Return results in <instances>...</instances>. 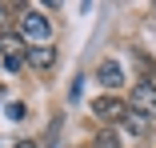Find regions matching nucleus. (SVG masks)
Returning a JSON list of instances; mask_svg holds the SVG:
<instances>
[{"mask_svg":"<svg viewBox=\"0 0 156 148\" xmlns=\"http://www.w3.org/2000/svg\"><path fill=\"white\" fill-rule=\"evenodd\" d=\"M92 112H96V120L100 124H124V116H128V104L116 100V96H100V100H92Z\"/></svg>","mask_w":156,"mask_h":148,"instance_id":"nucleus-3","label":"nucleus"},{"mask_svg":"<svg viewBox=\"0 0 156 148\" xmlns=\"http://www.w3.org/2000/svg\"><path fill=\"white\" fill-rule=\"evenodd\" d=\"M92 144H96V148H120V132L116 128H100Z\"/></svg>","mask_w":156,"mask_h":148,"instance_id":"nucleus-8","label":"nucleus"},{"mask_svg":"<svg viewBox=\"0 0 156 148\" xmlns=\"http://www.w3.org/2000/svg\"><path fill=\"white\" fill-rule=\"evenodd\" d=\"M48 36H52L48 16H44V12H36V8H28V12L20 16V40L36 48V44H48Z\"/></svg>","mask_w":156,"mask_h":148,"instance_id":"nucleus-2","label":"nucleus"},{"mask_svg":"<svg viewBox=\"0 0 156 148\" xmlns=\"http://www.w3.org/2000/svg\"><path fill=\"white\" fill-rule=\"evenodd\" d=\"M8 12H28V8H24V4H0V24L8 20Z\"/></svg>","mask_w":156,"mask_h":148,"instance_id":"nucleus-9","label":"nucleus"},{"mask_svg":"<svg viewBox=\"0 0 156 148\" xmlns=\"http://www.w3.org/2000/svg\"><path fill=\"white\" fill-rule=\"evenodd\" d=\"M28 64H32L36 72H48L56 64V48L52 44H36V48H28Z\"/></svg>","mask_w":156,"mask_h":148,"instance_id":"nucleus-5","label":"nucleus"},{"mask_svg":"<svg viewBox=\"0 0 156 148\" xmlns=\"http://www.w3.org/2000/svg\"><path fill=\"white\" fill-rule=\"evenodd\" d=\"M8 116H12V120H24V104H20V100L8 104Z\"/></svg>","mask_w":156,"mask_h":148,"instance_id":"nucleus-10","label":"nucleus"},{"mask_svg":"<svg viewBox=\"0 0 156 148\" xmlns=\"http://www.w3.org/2000/svg\"><path fill=\"white\" fill-rule=\"evenodd\" d=\"M0 96H4V84H0Z\"/></svg>","mask_w":156,"mask_h":148,"instance_id":"nucleus-12","label":"nucleus"},{"mask_svg":"<svg viewBox=\"0 0 156 148\" xmlns=\"http://www.w3.org/2000/svg\"><path fill=\"white\" fill-rule=\"evenodd\" d=\"M0 64L8 72L28 68V44L20 40V32H0Z\"/></svg>","mask_w":156,"mask_h":148,"instance_id":"nucleus-1","label":"nucleus"},{"mask_svg":"<svg viewBox=\"0 0 156 148\" xmlns=\"http://www.w3.org/2000/svg\"><path fill=\"white\" fill-rule=\"evenodd\" d=\"M96 80H100L104 88H120V84H124V68H120L116 60H104V64L96 68Z\"/></svg>","mask_w":156,"mask_h":148,"instance_id":"nucleus-6","label":"nucleus"},{"mask_svg":"<svg viewBox=\"0 0 156 148\" xmlns=\"http://www.w3.org/2000/svg\"><path fill=\"white\" fill-rule=\"evenodd\" d=\"M16 148H36V144H32V140H20V144H16Z\"/></svg>","mask_w":156,"mask_h":148,"instance_id":"nucleus-11","label":"nucleus"},{"mask_svg":"<svg viewBox=\"0 0 156 148\" xmlns=\"http://www.w3.org/2000/svg\"><path fill=\"white\" fill-rule=\"evenodd\" d=\"M148 128H152V124H148V116H140V112L128 108V116H124V132L140 140V136H148Z\"/></svg>","mask_w":156,"mask_h":148,"instance_id":"nucleus-7","label":"nucleus"},{"mask_svg":"<svg viewBox=\"0 0 156 148\" xmlns=\"http://www.w3.org/2000/svg\"><path fill=\"white\" fill-rule=\"evenodd\" d=\"M128 104H132V112H140V116H156V84L152 80H140L132 92H128Z\"/></svg>","mask_w":156,"mask_h":148,"instance_id":"nucleus-4","label":"nucleus"}]
</instances>
